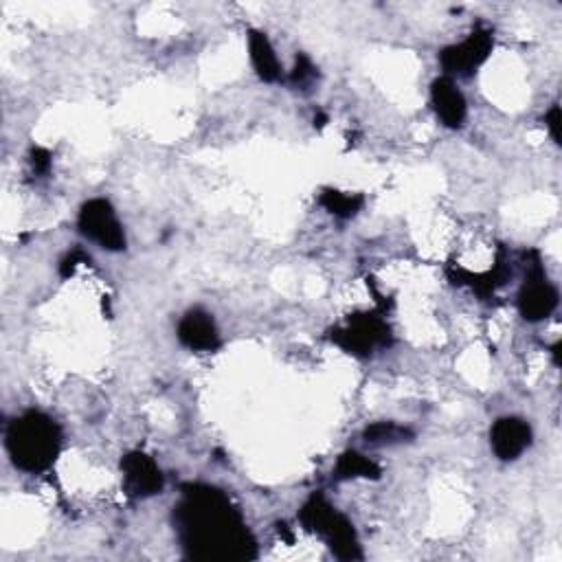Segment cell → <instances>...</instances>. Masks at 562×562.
I'll use <instances>...</instances> for the list:
<instances>
[{
    "label": "cell",
    "instance_id": "6da1fadb",
    "mask_svg": "<svg viewBox=\"0 0 562 562\" xmlns=\"http://www.w3.org/2000/svg\"><path fill=\"white\" fill-rule=\"evenodd\" d=\"M60 435L55 424L40 413H27L11 424L7 433V448L16 466L22 470H40L58 455Z\"/></svg>",
    "mask_w": 562,
    "mask_h": 562
},
{
    "label": "cell",
    "instance_id": "5b68a950",
    "mask_svg": "<svg viewBox=\"0 0 562 562\" xmlns=\"http://www.w3.org/2000/svg\"><path fill=\"white\" fill-rule=\"evenodd\" d=\"M492 448L501 459H516L532 442V431L523 420L505 418L494 424L492 429Z\"/></svg>",
    "mask_w": 562,
    "mask_h": 562
},
{
    "label": "cell",
    "instance_id": "277c9868",
    "mask_svg": "<svg viewBox=\"0 0 562 562\" xmlns=\"http://www.w3.org/2000/svg\"><path fill=\"white\" fill-rule=\"evenodd\" d=\"M123 479H126V488L134 497H148V494H154L163 488L161 470L156 468L150 457L139 453L126 457V462H123Z\"/></svg>",
    "mask_w": 562,
    "mask_h": 562
},
{
    "label": "cell",
    "instance_id": "8992f818",
    "mask_svg": "<svg viewBox=\"0 0 562 562\" xmlns=\"http://www.w3.org/2000/svg\"><path fill=\"white\" fill-rule=\"evenodd\" d=\"M488 49H490L488 33H472V38L459 44V47L448 49L442 55V62L451 73H468L472 69H477V66L486 60Z\"/></svg>",
    "mask_w": 562,
    "mask_h": 562
},
{
    "label": "cell",
    "instance_id": "8fae6325",
    "mask_svg": "<svg viewBox=\"0 0 562 562\" xmlns=\"http://www.w3.org/2000/svg\"><path fill=\"white\" fill-rule=\"evenodd\" d=\"M339 472L341 477H358V475H369V472H374V464L367 462L363 455H356V453H347L341 464H339Z\"/></svg>",
    "mask_w": 562,
    "mask_h": 562
},
{
    "label": "cell",
    "instance_id": "ba28073f",
    "mask_svg": "<svg viewBox=\"0 0 562 562\" xmlns=\"http://www.w3.org/2000/svg\"><path fill=\"white\" fill-rule=\"evenodd\" d=\"M181 341L191 350H213L218 343L216 323L205 312H189L181 323Z\"/></svg>",
    "mask_w": 562,
    "mask_h": 562
},
{
    "label": "cell",
    "instance_id": "30bf717a",
    "mask_svg": "<svg viewBox=\"0 0 562 562\" xmlns=\"http://www.w3.org/2000/svg\"><path fill=\"white\" fill-rule=\"evenodd\" d=\"M251 58L257 73H260L264 80H275L279 75L277 58L271 49V44H268V40L262 38L260 33H255V38L251 40Z\"/></svg>",
    "mask_w": 562,
    "mask_h": 562
},
{
    "label": "cell",
    "instance_id": "3957f363",
    "mask_svg": "<svg viewBox=\"0 0 562 562\" xmlns=\"http://www.w3.org/2000/svg\"><path fill=\"white\" fill-rule=\"evenodd\" d=\"M80 227L86 238H91L99 246H104V249L117 251L123 249V244H126V235H123L115 211H112L106 200L88 202V205L82 209Z\"/></svg>",
    "mask_w": 562,
    "mask_h": 562
},
{
    "label": "cell",
    "instance_id": "9c48e42d",
    "mask_svg": "<svg viewBox=\"0 0 562 562\" xmlns=\"http://www.w3.org/2000/svg\"><path fill=\"white\" fill-rule=\"evenodd\" d=\"M556 303H558L556 290L543 279L525 286L521 295V310L525 314V319H532V321L545 319L547 314L556 308Z\"/></svg>",
    "mask_w": 562,
    "mask_h": 562
},
{
    "label": "cell",
    "instance_id": "7a4b0ae2",
    "mask_svg": "<svg viewBox=\"0 0 562 562\" xmlns=\"http://www.w3.org/2000/svg\"><path fill=\"white\" fill-rule=\"evenodd\" d=\"M189 530L194 545L209 547V556L211 547L222 556H231V547H238L233 538L240 532L231 519L229 505H222L211 494L189 505Z\"/></svg>",
    "mask_w": 562,
    "mask_h": 562
},
{
    "label": "cell",
    "instance_id": "52a82bcc",
    "mask_svg": "<svg viewBox=\"0 0 562 562\" xmlns=\"http://www.w3.org/2000/svg\"><path fill=\"white\" fill-rule=\"evenodd\" d=\"M433 104L446 126L459 128L466 117V99L451 80H440L433 86Z\"/></svg>",
    "mask_w": 562,
    "mask_h": 562
}]
</instances>
